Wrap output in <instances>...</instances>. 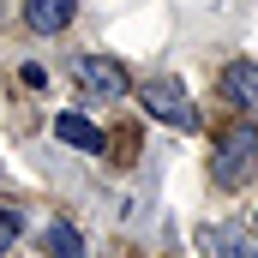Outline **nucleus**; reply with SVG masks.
Instances as JSON below:
<instances>
[{
	"instance_id": "1",
	"label": "nucleus",
	"mask_w": 258,
	"mask_h": 258,
	"mask_svg": "<svg viewBox=\"0 0 258 258\" xmlns=\"http://www.w3.org/2000/svg\"><path fill=\"white\" fill-rule=\"evenodd\" d=\"M138 102L156 114V120H168V126L180 132H198L204 126V114L192 108V96H186V84L180 78H168V72H156V78H144V90H138Z\"/></svg>"
},
{
	"instance_id": "2",
	"label": "nucleus",
	"mask_w": 258,
	"mask_h": 258,
	"mask_svg": "<svg viewBox=\"0 0 258 258\" xmlns=\"http://www.w3.org/2000/svg\"><path fill=\"white\" fill-rule=\"evenodd\" d=\"M252 168H258V126L252 120H234L222 132V144H216V180L240 186V180H252Z\"/></svg>"
},
{
	"instance_id": "3",
	"label": "nucleus",
	"mask_w": 258,
	"mask_h": 258,
	"mask_svg": "<svg viewBox=\"0 0 258 258\" xmlns=\"http://www.w3.org/2000/svg\"><path fill=\"white\" fill-rule=\"evenodd\" d=\"M78 84H84L90 96H102V102H114V96L132 90V78L108 60V54H84V60H78Z\"/></svg>"
},
{
	"instance_id": "4",
	"label": "nucleus",
	"mask_w": 258,
	"mask_h": 258,
	"mask_svg": "<svg viewBox=\"0 0 258 258\" xmlns=\"http://www.w3.org/2000/svg\"><path fill=\"white\" fill-rule=\"evenodd\" d=\"M198 246L210 258H258V234H246V228H198Z\"/></svg>"
},
{
	"instance_id": "5",
	"label": "nucleus",
	"mask_w": 258,
	"mask_h": 258,
	"mask_svg": "<svg viewBox=\"0 0 258 258\" xmlns=\"http://www.w3.org/2000/svg\"><path fill=\"white\" fill-rule=\"evenodd\" d=\"M222 96H228L234 108L258 114V66H252V60H234V66H222Z\"/></svg>"
},
{
	"instance_id": "6",
	"label": "nucleus",
	"mask_w": 258,
	"mask_h": 258,
	"mask_svg": "<svg viewBox=\"0 0 258 258\" xmlns=\"http://www.w3.org/2000/svg\"><path fill=\"white\" fill-rule=\"evenodd\" d=\"M78 12V0H24V24L30 30H66Z\"/></svg>"
},
{
	"instance_id": "7",
	"label": "nucleus",
	"mask_w": 258,
	"mask_h": 258,
	"mask_svg": "<svg viewBox=\"0 0 258 258\" xmlns=\"http://www.w3.org/2000/svg\"><path fill=\"white\" fill-rule=\"evenodd\" d=\"M54 138L72 144V150H90V156L102 150V126H90L84 114H60V120H54Z\"/></svg>"
},
{
	"instance_id": "8",
	"label": "nucleus",
	"mask_w": 258,
	"mask_h": 258,
	"mask_svg": "<svg viewBox=\"0 0 258 258\" xmlns=\"http://www.w3.org/2000/svg\"><path fill=\"white\" fill-rule=\"evenodd\" d=\"M42 252L48 258H84V240H78L72 222H48V228H42Z\"/></svg>"
},
{
	"instance_id": "9",
	"label": "nucleus",
	"mask_w": 258,
	"mask_h": 258,
	"mask_svg": "<svg viewBox=\"0 0 258 258\" xmlns=\"http://www.w3.org/2000/svg\"><path fill=\"white\" fill-rule=\"evenodd\" d=\"M18 240V210H0V252Z\"/></svg>"
}]
</instances>
